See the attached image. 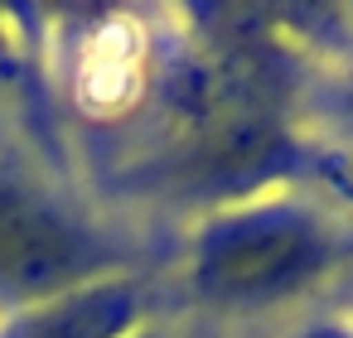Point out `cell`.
<instances>
[{"instance_id": "1", "label": "cell", "mask_w": 353, "mask_h": 338, "mask_svg": "<svg viewBox=\"0 0 353 338\" xmlns=\"http://www.w3.org/2000/svg\"><path fill=\"white\" fill-rule=\"evenodd\" d=\"M314 261H319V242L310 227H300L290 218H261V222L228 232L213 246L203 275L218 295L252 299V295H271V290L295 285L300 275L314 271Z\"/></svg>"}, {"instance_id": "2", "label": "cell", "mask_w": 353, "mask_h": 338, "mask_svg": "<svg viewBox=\"0 0 353 338\" xmlns=\"http://www.w3.org/2000/svg\"><path fill=\"white\" fill-rule=\"evenodd\" d=\"M83 266V242L78 232L30 198L25 189L0 179V290H54L59 280L78 275Z\"/></svg>"}]
</instances>
